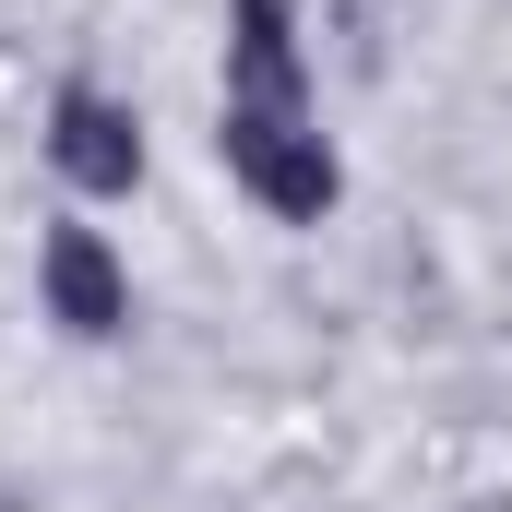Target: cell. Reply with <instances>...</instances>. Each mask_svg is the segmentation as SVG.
<instances>
[{"label":"cell","mask_w":512,"mask_h":512,"mask_svg":"<svg viewBox=\"0 0 512 512\" xmlns=\"http://www.w3.org/2000/svg\"><path fill=\"white\" fill-rule=\"evenodd\" d=\"M36 298H48V322L84 334V346H108L131 322V274H120V251H108L96 227H48V239H36Z\"/></svg>","instance_id":"obj_3"},{"label":"cell","mask_w":512,"mask_h":512,"mask_svg":"<svg viewBox=\"0 0 512 512\" xmlns=\"http://www.w3.org/2000/svg\"><path fill=\"white\" fill-rule=\"evenodd\" d=\"M215 155H227V179L251 191L262 215H286V227H322L334 191H346V167H334V143H322L310 108H227L215 120Z\"/></svg>","instance_id":"obj_1"},{"label":"cell","mask_w":512,"mask_h":512,"mask_svg":"<svg viewBox=\"0 0 512 512\" xmlns=\"http://www.w3.org/2000/svg\"><path fill=\"white\" fill-rule=\"evenodd\" d=\"M48 167H60L84 203H120L131 179H143V120H131L96 72L60 84V108H48Z\"/></svg>","instance_id":"obj_2"}]
</instances>
